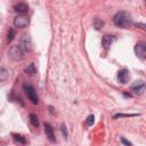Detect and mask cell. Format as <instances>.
<instances>
[{
    "label": "cell",
    "mask_w": 146,
    "mask_h": 146,
    "mask_svg": "<svg viewBox=\"0 0 146 146\" xmlns=\"http://www.w3.org/2000/svg\"><path fill=\"white\" fill-rule=\"evenodd\" d=\"M113 23L115 26L121 27V29H128L129 26H131L132 24V19L130 14H128L127 11H117L114 17H113Z\"/></svg>",
    "instance_id": "obj_1"
},
{
    "label": "cell",
    "mask_w": 146,
    "mask_h": 146,
    "mask_svg": "<svg viewBox=\"0 0 146 146\" xmlns=\"http://www.w3.org/2000/svg\"><path fill=\"white\" fill-rule=\"evenodd\" d=\"M23 89H24L27 98L31 100L32 104H38L39 103V97H38L36 91H35V89H34L33 86H31V84H24L23 86Z\"/></svg>",
    "instance_id": "obj_2"
},
{
    "label": "cell",
    "mask_w": 146,
    "mask_h": 146,
    "mask_svg": "<svg viewBox=\"0 0 146 146\" xmlns=\"http://www.w3.org/2000/svg\"><path fill=\"white\" fill-rule=\"evenodd\" d=\"M24 54L25 52L21 49V47L18 44L17 46H11L10 49H9V51H8V56L11 59H14V60H21V59H23Z\"/></svg>",
    "instance_id": "obj_3"
},
{
    "label": "cell",
    "mask_w": 146,
    "mask_h": 146,
    "mask_svg": "<svg viewBox=\"0 0 146 146\" xmlns=\"http://www.w3.org/2000/svg\"><path fill=\"white\" fill-rule=\"evenodd\" d=\"M146 90V86H145V82L141 81V80H138V81H135L131 87H130V91L133 94V95H137V96H140L145 92Z\"/></svg>",
    "instance_id": "obj_4"
},
{
    "label": "cell",
    "mask_w": 146,
    "mask_h": 146,
    "mask_svg": "<svg viewBox=\"0 0 146 146\" xmlns=\"http://www.w3.org/2000/svg\"><path fill=\"white\" fill-rule=\"evenodd\" d=\"M30 23V18L25 15H18L14 18V25L16 27H19V29H24L29 25Z\"/></svg>",
    "instance_id": "obj_5"
},
{
    "label": "cell",
    "mask_w": 146,
    "mask_h": 146,
    "mask_svg": "<svg viewBox=\"0 0 146 146\" xmlns=\"http://www.w3.org/2000/svg\"><path fill=\"white\" fill-rule=\"evenodd\" d=\"M135 54H136V56L139 59L144 60L146 58V43L145 42L136 43V46H135Z\"/></svg>",
    "instance_id": "obj_6"
},
{
    "label": "cell",
    "mask_w": 146,
    "mask_h": 146,
    "mask_svg": "<svg viewBox=\"0 0 146 146\" xmlns=\"http://www.w3.org/2000/svg\"><path fill=\"white\" fill-rule=\"evenodd\" d=\"M129 79H130V75H129V71H128L127 68H122V70H120V71L117 72V80H119V82H121L122 84L128 83Z\"/></svg>",
    "instance_id": "obj_7"
},
{
    "label": "cell",
    "mask_w": 146,
    "mask_h": 146,
    "mask_svg": "<svg viewBox=\"0 0 146 146\" xmlns=\"http://www.w3.org/2000/svg\"><path fill=\"white\" fill-rule=\"evenodd\" d=\"M44 133H46V137L49 139L50 143H56V137H55L52 127L49 123H44Z\"/></svg>",
    "instance_id": "obj_8"
},
{
    "label": "cell",
    "mask_w": 146,
    "mask_h": 146,
    "mask_svg": "<svg viewBox=\"0 0 146 146\" xmlns=\"http://www.w3.org/2000/svg\"><path fill=\"white\" fill-rule=\"evenodd\" d=\"M21 47V49L24 51V52H27L30 49H31V41H30V38L27 35H23V38L21 39V42L18 44Z\"/></svg>",
    "instance_id": "obj_9"
},
{
    "label": "cell",
    "mask_w": 146,
    "mask_h": 146,
    "mask_svg": "<svg viewBox=\"0 0 146 146\" xmlns=\"http://www.w3.org/2000/svg\"><path fill=\"white\" fill-rule=\"evenodd\" d=\"M113 41H114V36L106 34V35H104L103 39H102V44H103V47H104L105 49H108V48L112 46Z\"/></svg>",
    "instance_id": "obj_10"
},
{
    "label": "cell",
    "mask_w": 146,
    "mask_h": 146,
    "mask_svg": "<svg viewBox=\"0 0 146 146\" xmlns=\"http://www.w3.org/2000/svg\"><path fill=\"white\" fill-rule=\"evenodd\" d=\"M14 9H15L17 13H19V14H24V13H26V11L29 10V5L25 3V2H19V3H17V5L14 7Z\"/></svg>",
    "instance_id": "obj_11"
},
{
    "label": "cell",
    "mask_w": 146,
    "mask_h": 146,
    "mask_svg": "<svg viewBox=\"0 0 146 146\" xmlns=\"http://www.w3.org/2000/svg\"><path fill=\"white\" fill-rule=\"evenodd\" d=\"M8 78H9V72L5 67H0V82L8 80Z\"/></svg>",
    "instance_id": "obj_12"
},
{
    "label": "cell",
    "mask_w": 146,
    "mask_h": 146,
    "mask_svg": "<svg viewBox=\"0 0 146 146\" xmlns=\"http://www.w3.org/2000/svg\"><path fill=\"white\" fill-rule=\"evenodd\" d=\"M24 72L26 73V74H30V75H33V74H36V68H35V65L32 63V64H30L25 70H24Z\"/></svg>",
    "instance_id": "obj_13"
},
{
    "label": "cell",
    "mask_w": 146,
    "mask_h": 146,
    "mask_svg": "<svg viewBox=\"0 0 146 146\" xmlns=\"http://www.w3.org/2000/svg\"><path fill=\"white\" fill-rule=\"evenodd\" d=\"M30 122H31V124H32L33 127H35V128L39 127V119H38V116H36L35 114H33V113L30 114Z\"/></svg>",
    "instance_id": "obj_14"
},
{
    "label": "cell",
    "mask_w": 146,
    "mask_h": 146,
    "mask_svg": "<svg viewBox=\"0 0 146 146\" xmlns=\"http://www.w3.org/2000/svg\"><path fill=\"white\" fill-rule=\"evenodd\" d=\"M13 138H14V140L16 141V143H18V144H25L26 143V140H25V138L23 137V136H21V135H18V133H13Z\"/></svg>",
    "instance_id": "obj_15"
},
{
    "label": "cell",
    "mask_w": 146,
    "mask_h": 146,
    "mask_svg": "<svg viewBox=\"0 0 146 146\" xmlns=\"http://www.w3.org/2000/svg\"><path fill=\"white\" fill-rule=\"evenodd\" d=\"M103 26H104V22L102 19H99V18H95V21H94V27L96 30H100Z\"/></svg>",
    "instance_id": "obj_16"
},
{
    "label": "cell",
    "mask_w": 146,
    "mask_h": 146,
    "mask_svg": "<svg viewBox=\"0 0 146 146\" xmlns=\"http://www.w3.org/2000/svg\"><path fill=\"white\" fill-rule=\"evenodd\" d=\"M60 131H62V133H63L64 138H66V139H67L68 132H67V129H66V125H65V123H62V124H60Z\"/></svg>",
    "instance_id": "obj_17"
},
{
    "label": "cell",
    "mask_w": 146,
    "mask_h": 146,
    "mask_svg": "<svg viewBox=\"0 0 146 146\" xmlns=\"http://www.w3.org/2000/svg\"><path fill=\"white\" fill-rule=\"evenodd\" d=\"M15 35H16L15 30H14V29H10V30H9V32H8V41H9V42H10V41H13V40H14V38H15Z\"/></svg>",
    "instance_id": "obj_18"
},
{
    "label": "cell",
    "mask_w": 146,
    "mask_h": 146,
    "mask_svg": "<svg viewBox=\"0 0 146 146\" xmlns=\"http://www.w3.org/2000/svg\"><path fill=\"white\" fill-rule=\"evenodd\" d=\"M137 115H139V114H123V113H117V114H115L113 117L114 119H117V117H127V116H137Z\"/></svg>",
    "instance_id": "obj_19"
},
{
    "label": "cell",
    "mask_w": 146,
    "mask_h": 146,
    "mask_svg": "<svg viewBox=\"0 0 146 146\" xmlns=\"http://www.w3.org/2000/svg\"><path fill=\"white\" fill-rule=\"evenodd\" d=\"M87 125H89V127H91L92 124H94V122H95V116L91 114V115H89L88 117H87Z\"/></svg>",
    "instance_id": "obj_20"
},
{
    "label": "cell",
    "mask_w": 146,
    "mask_h": 146,
    "mask_svg": "<svg viewBox=\"0 0 146 146\" xmlns=\"http://www.w3.org/2000/svg\"><path fill=\"white\" fill-rule=\"evenodd\" d=\"M121 143H122L123 145H125V146H132V144H131L129 140H127L124 137H121Z\"/></svg>",
    "instance_id": "obj_21"
},
{
    "label": "cell",
    "mask_w": 146,
    "mask_h": 146,
    "mask_svg": "<svg viewBox=\"0 0 146 146\" xmlns=\"http://www.w3.org/2000/svg\"><path fill=\"white\" fill-rule=\"evenodd\" d=\"M136 25L137 26H140V29H145V24H143V23H137Z\"/></svg>",
    "instance_id": "obj_22"
}]
</instances>
